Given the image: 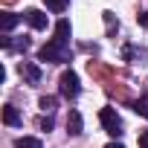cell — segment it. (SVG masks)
Returning <instances> with one entry per match:
<instances>
[{
  "mask_svg": "<svg viewBox=\"0 0 148 148\" xmlns=\"http://www.w3.org/2000/svg\"><path fill=\"white\" fill-rule=\"evenodd\" d=\"M136 21H139V26H148V12H142V15H136Z\"/></svg>",
  "mask_w": 148,
  "mask_h": 148,
  "instance_id": "18",
  "label": "cell"
},
{
  "mask_svg": "<svg viewBox=\"0 0 148 148\" xmlns=\"http://www.w3.org/2000/svg\"><path fill=\"white\" fill-rule=\"evenodd\" d=\"M105 148H125V145H119V142H110V145H105Z\"/></svg>",
  "mask_w": 148,
  "mask_h": 148,
  "instance_id": "19",
  "label": "cell"
},
{
  "mask_svg": "<svg viewBox=\"0 0 148 148\" xmlns=\"http://www.w3.org/2000/svg\"><path fill=\"white\" fill-rule=\"evenodd\" d=\"M99 122H102V128H105V134H110L113 139L125 134V128H122V119H119V113H116V108H102V113H99Z\"/></svg>",
  "mask_w": 148,
  "mask_h": 148,
  "instance_id": "2",
  "label": "cell"
},
{
  "mask_svg": "<svg viewBox=\"0 0 148 148\" xmlns=\"http://www.w3.org/2000/svg\"><path fill=\"white\" fill-rule=\"evenodd\" d=\"M23 18L29 21V26H32V29H47V15H44L41 9H26V12H23Z\"/></svg>",
  "mask_w": 148,
  "mask_h": 148,
  "instance_id": "5",
  "label": "cell"
},
{
  "mask_svg": "<svg viewBox=\"0 0 148 148\" xmlns=\"http://www.w3.org/2000/svg\"><path fill=\"white\" fill-rule=\"evenodd\" d=\"M38 105H41V110H44V113H52V110H55V96H41V102H38Z\"/></svg>",
  "mask_w": 148,
  "mask_h": 148,
  "instance_id": "14",
  "label": "cell"
},
{
  "mask_svg": "<svg viewBox=\"0 0 148 148\" xmlns=\"http://www.w3.org/2000/svg\"><path fill=\"white\" fill-rule=\"evenodd\" d=\"M134 110H136L139 116H145V119H148V93H145V96H139V102L134 105Z\"/></svg>",
  "mask_w": 148,
  "mask_h": 148,
  "instance_id": "15",
  "label": "cell"
},
{
  "mask_svg": "<svg viewBox=\"0 0 148 148\" xmlns=\"http://www.w3.org/2000/svg\"><path fill=\"white\" fill-rule=\"evenodd\" d=\"M122 55H125V61H131V64H142V61L148 58V52H145V49H136V47H125Z\"/></svg>",
  "mask_w": 148,
  "mask_h": 148,
  "instance_id": "9",
  "label": "cell"
},
{
  "mask_svg": "<svg viewBox=\"0 0 148 148\" xmlns=\"http://www.w3.org/2000/svg\"><path fill=\"white\" fill-rule=\"evenodd\" d=\"M3 122H6V125H12V128L23 125V119H21V113H18V108H15V105H6V108H3Z\"/></svg>",
  "mask_w": 148,
  "mask_h": 148,
  "instance_id": "10",
  "label": "cell"
},
{
  "mask_svg": "<svg viewBox=\"0 0 148 148\" xmlns=\"http://www.w3.org/2000/svg\"><path fill=\"white\" fill-rule=\"evenodd\" d=\"M3 44V49H9V52H23V49H29V38H3L0 41Z\"/></svg>",
  "mask_w": 148,
  "mask_h": 148,
  "instance_id": "7",
  "label": "cell"
},
{
  "mask_svg": "<svg viewBox=\"0 0 148 148\" xmlns=\"http://www.w3.org/2000/svg\"><path fill=\"white\" fill-rule=\"evenodd\" d=\"M67 3H70V0H44V6H47L49 12H55V15H61V12L67 9Z\"/></svg>",
  "mask_w": 148,
  "mask_h": 148,
  "instance_id": "13",
  "label": "cell"
},
{
  "mask_svg": "<svg viewBox=\"0 0 148 148\" xmlns=\"http://www.w3.org/2000/svg\"><path fill=\"white\" fill-rule=\"evenodd\" d=\"M41 131H52V116H44L41 119Z\"/></svg>",
  "mask_w": 148,
  "mask_h": 148,
  "instance_id": "16",
  "label": "cell"
},
{
  "mask_svg": "<svg viewBox=\"0 0 148 148\" xmlns=\"http://www.w3.org/2000/svg\"><path fill=\"white\" fill-rule=\"evenodd\" d=\"M15 148H44V145H41L38 136H21V139L15 142Z\"/></svg>",
  "mask_w": 148,
  "mask_h": 148,
  "instance_id": "12",
  "label": "cell"
},
{
  "mask_svg": "<svg viewBox=\"0 0 148 148\" xmlns=\"http://www.w3.org/2000/svg\"><path fill=\"white\" fill-rule=\"evenodd\" d=\"M82 128H84L82 113H79V110H70V116H67V134H70V136H79Z\"/></svg>",
  "mask_w": 148,
  "mask_h": 148,
  "instance_id": "6",
  "label": "cell"
},
{
  "mask_svg": "<svg viewBox=\"0 0 148 148\" xmlns=\"http://www.w3.org/2000/svg\"><path fill=\"white\" fill-rule=\"evenodd\" d=\"M18 23H21V15H12V12H3V18H0V26H3V32H12Z\"/></svg>",
  "mask_w": 148,
  "mask_h": 148,
  "instance_id": "11",
  "label": "cell"
},
{
  "mask_svg": "<svg viewBox=\"0 0 148 148\" xmlns=\"http://www.w3.org/2000/svg\"><path fill=\"white\" fill-rule=\"evenodd\" d=\"M79 90H82L79 76H76L73 70H64V73H61V79H58V93H61L64 99H76V96H79Z\"/></svg>",
  "mask_w": 148,
  "mask_h": 148,
  "instance_id": "3",
  "label": "cell"
},
{
  "mask_svg": "<svg viewBox=\"0 0 148 148\" xmlns=\"http://www.w3.org/2000/svg\"><path fill=\"white\" fill-rule=\"evenodd\" d=\"M70 58H73V52H70V44H61V41H55V38L38 49V61H49V64H67Z\"/></svg>",
  "mask_w": 148,
  "mask_h": 148,
  "instance_id": "1",
  "label": "cell"
},
{
  "mask_svg": "<svg viewBox=\"0 0 148 148\" xmlns=\"http://www.w3.org/2000/svg\"><path fill=\"white\" fill-rule=\"evenodd\" d=\"M139 148H148V131L139 134Z\"/></svg>",
  "mask_w": 148,
  "mask_h": 148,
  "instance_id": "17",
  "label": "cell"
},
{
  "mask_svg": "<svg viewBox=\"0 0 148 148\" xmlns=\"http://www.w3.org/2000/svg\"><path fill=\"white\" fill-rule=\"evenodd\" d=\"M21 76H23L29 84H38V82H41V67L32 64V61H21Z\"/></svg>",
  "mask_w": 148,
  "mask_h": 148,
  "instance_id": "4",
  "label": "cell"
},
{
  "mask_svg": "<svg viewBox=\"0 0 148 148\" xmlns=\"http://www.w3.org/2000/svg\"><path fill=\"white\" fill-rule=\"evenodd\" d=\"M70 35H73V26H70V21H58V23H55V41H61V44H70Z\"/></svg>",
  "mask_w": 148,
  "mask_h": 148,
  "instance_id": "8",
  "label": "cell"
}]
</instances>
